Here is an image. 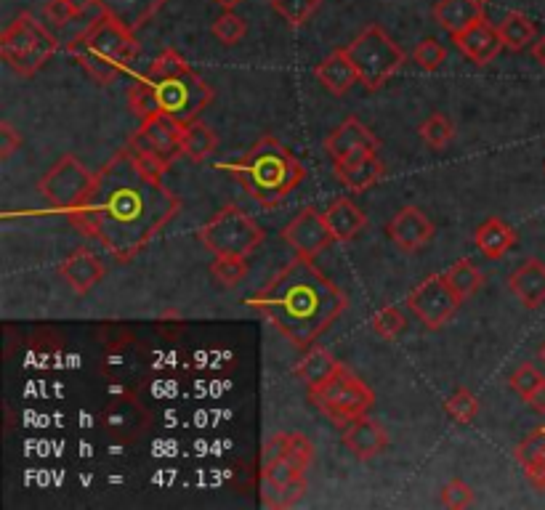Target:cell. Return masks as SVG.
<instances>
[{
	"instance_id": "e575fe53",
	"label": "cell",
	"mask_w": 545,
	"mask_h": 510,
	"mask_svg": "<svg viewBox=\"0 0 545 510\" xmlns=\"http://www.w3.org/2000/svg\"><path fill=\"white\" fill-rule=\"evenodd\" d=\"M444 412L450 415L452 420H458V423H471V420L479 415V399H476L468 388H458L452 399L444 402Z\"/></svg>"
},
{
	"instance_id": "ab89813d",
	"label": "cell",
	"mask_w": 545,
	"mask_h": 510,
	"mask_svg": "<svg viewBox=\"0 0 545 510\" xmlns=\"http://www.w3.org/2000/svg\"><path fill=\"white\" fill-rule=\"evenodd\" d=\"M471 503H474V489L466 481L455 479L442 489V505L447 508H468Z\"/></svg>"
},
{
	"instance_id": "7a4b0ae2",
	"label": "cell",
	"mask_w": 545,
	"mask_h": 510,
	"mask_svg": "<svg viewBox=\"0 0 545 510\" xmlns=\"http://www.w3.org/2000/svg\"><path fill=\"white\" fill-rule=\"evenodd\" d=\"M248 306L293 346L309 348L349 309V298L314 266L312 258L298 255L269 279L264 290L250 295Z\"/></svg>"
},
{
	"instance_id": "4fadbf2b",
	"label": "cell",
	"mask_w": 545,
	"mask_h": 510,
	"mask_svg": "<svg viewBox=\"0 0 545 510\" xmlns=\"http://www.w3.org/2000/svg\"><path fill=\"white\" fill-rule=\"evenodd\" d=\"M460 303L463 301L447 282V274H431L407 295V306H410L415 317L421 319V325L426 330H439V327L447 325L455 317Z\"/></svg>"
},
{
	"instance_id": "ba28073f",
	"label": "cell",
	"mask_w": 545,
	"mask_h": 510,
	"mask_svg": "<svg viewBox=\"0 0 545 510\" xmlns=\"http://www.w3.org/2000/svg\"><path fill=\"white\" fill-rule=\"evenodd\" d=\"M346 54L351 56L359 83L365 85L367 91H378L386 80L394 78L405 67V51L378 24H370L359 38L351 40Z\"/></svg>"
},
{
	"instance_id": "4dcf8cb0",
	"label": "cell",
	"mask_w": 545,
	"mask_h": 510,
	"mask_svg": "<svg viewBox=\"0 0 545 510\" xmlns=\"http://www.w3.org/2000/svg\"><path fill=\"white\" fill-rule=\"evenodd\" d=\"M447 282L460 295V301H468L482 287V271L476 269L468 258H463V261L452 263V269L447 271Z\"/></svg>"
},
{
	"instance_id": "44dd1931",
	"label": "cell",
	"mask_w": 545,
	"mask_h": 510,
	"mask_svg": "<svg viewBox=\"0 0 545 510\" xmlns=\"http://www.w3.org/2000/svg\"><path fill=\"white\" fill-rule=\"evenodd\" d=\"M102 14L123 24L128 32H139L149 19H155L157 11L165 6V0H96Z\"/></svg>"
},
{
	"instance_id": "7dc6e473",
	"label": "cell",
	"mask_w": 545,
	"mask_h": 510,
	"mask_svg": "<svg viewBox=\"0 0 545 510\" xmlns=\"http://www.w3.org/2000/svg\"><path fill=\"white\" fill-rule=\"evenodd\" d=\"M540 359H543V362H545V343H543V348H540Z\"/></svg>"
},
{
	"instance_id": "f1b7e54d",
	"label": "cell",
	"mask_w": 545,
	"mask_h": 510,
	"mask_svg": "<svg viewBox=\"0 0 545 510\" xmlns=\"http://www.w3.org/2000/svg\"><path fill=\"white\" fill-rule=\"evenodd\" d=\"M500 38H503V48L508 51H524L527 46H532V40L538 35V27L532 24L530 16H524L522 11H511L506 14V19L500 22Z\"/></svg>"
},
{
	"instance_id": "9c48e42d",
	"label": "cell",
	"mask_w": 545,
	"mask_h": 510,
	"mask_svg": "<svg viewBox=\"0 0 545 510\" xmlns=\"http://www.w3.org/2000/svg\"><path fill=\"white\" fill-rule=\"evenodd\" d=\"M309 402L333 420V423H351V420L362 418L370 407H373L375 396L365 380L346 367L335 372L333 378H327L322 386L309 388Z\"/></svg>"
},
{
	"instance_id": "8992f818",
	"label": "cell",
	"mask_w": 545,
	"mask_h": 510,
	"mask_svg": "<svg viewBox=\"0 0 545 510\" xmlns=\"http://www.w3.org/2000/svg\"><path fill=\"white\" fill-rule=\"evenodd\" d=\"M67 51L96 83L107 85L139 54V40H136V32H128L115 19L102 16L83 35L72 40Z\"/></svg>"
},
{
	"instance_id": "74e56055",
	"label": "cell",
	"mask_w": 545,
	"mask_h": 510,
	"mask_svg": "<svg viewBox=\"0 0 545 510\" xmlns=\"http://www.w3.org/2000/svg\"><path fill=\"white\" fill-rule=\"evenodd\" d=\"M413 59H415V64L421 67V70L436 72L444 64V59H447V48H444L439 40L426 38V40H421L418 46H415Z\"/></svg>"
},
{
	"instance_id": "603a6c76",
	"label": "cell",
	"mask_w": 545,
	"mask_h": 510,
	"mask_svg": "<svg viewBox=\"0 0 545 510\" xmlns=\"http://www.w3.org/2000/svg\"><path fill=\"white\" fill-rule=\"evenodd\" d=\"M434 19L447 35H458L471 24L484 19L482 0H439L434 6Z\"/></svg>"
},
{
	"instance_id": "8fae6325",
	"label": "cell",
	"mask_w": 545,
	"mask_h": 510,
	"mask_svg": "<svg viewBox=\"0 0 545 510\" xmlns=\"http://www.w3.org/2000/svg\"><path fill=\"white\" fill-rule=\"evenodd\" d=\"M184 128H187V123H179L173 117L152 115L141 123L139 131L133 133L128 149L144 168L152 170L155 176H165L168 165L181 155Z\"/></svg>"
},
{
	"instance_id": "52a82bcc",
	"label": "cell",
	"mask_w": 545,
	"mask_h": 510,
	"mask_svg": "<svg viewBox=\"0 0 545 510\" xmlns=\"http://www.w3.org/2000/svg\"><path fill=\"white\" fill-rule=\"evenodd\" d=\"M56 38L43 27V24L24 11L16 16L14 24H8V30L0 35V56L3 62L22 78H32L35 72L43 70V64L56 54Z\"/></svg>"
},
{
	"instance_id": "ac0fdd59",
	"label": "cell",
	"mask_w": 545,
	"mask_h": 510,
	"mask_svg": "<svg viewBox=\"0 0 545 510\" xmlns=\"http://www.w3.org/2000/svg\"><path fill=\"white\" fill-rule=\"evenodd\" d=\"M343 444L357 460H370V457L381 455L383 449H386L389 436L375 420H367L362 415V418L346 423V428H343Z\"/></svg>"
},
{
	"instance_id": "836d02e7",
	"label": "cell",
	"mask_w": 545,
	"mask_h": 510,
	"mask_svg": "<svg viewBox=\"0 0 545 510\" xmlns=\"http://www.w3.org/2000/svg\"><path fill=\"white\" fill-rule=\"evenodd\" d=\"M213 35H216L224 46H237L242 38H245V32H248V24L242 16H237L234 11H224V14L218 16L216 22H213Z\"/></svg>"
},
{
	"instance_id": "60d3db41",
	"label": "cell",
	"mask_w": 545,
	"mask_h": 510,
	"mask_svg": "<svg viewBox=\"0 0 545 510\" xmlns=\"http://www.w3.org/2000/svg\"><path fill=\"white\" fill-rule=\"evenodd\" d=\"M19 147H22V136H19L8 123H0V157L8 160Z\"/></svg>"
},
{
	"instance_id": "7402d4cb",
	"label": "cell",
	"mask_w": 545,
	"mask_h": 510,
	"mask_svg": "<svg viewBox=\"0 0 545 510\" xmlns=\"http://www.w3.org/2000/svg\"><path fill=\"white\" fill-rule=\"evenodd\" d=\"M359 147L378 149V139H375L373 131H370L362 120H357V117L343 120V123L325 139V152L333 157V163L343 160L349 152H354V149Z\"/></svg>"
},
{
	"instance_id": "ee69618b",
	"label": "cell",
	"mask_w": 545,
	"mask_h": 510,
	"mask_svg": "<svg viewBox=\"0 0 545 510\" xmlns=\"http://www.w3.org/2000/svg\"><path fill=\"white\" fill-rule=\"evenodd\" d=\"M64 3H67V8L72 11V16H80V14H86L96 0H64Z\"/></svg>"
},
{
	"instance_id": "d6986e66",
	"label": "cell",
	"mask_w": 545,
	"mask_h": 510,
	"mask_svg": "<svg viewBox=\"0 0 545 510\" xmlns=\"http://www.w3.org/2000/svg\"><path fill=\"white\" fill-rule=\"evenodd\" d=\"M508 290L519 298L524 309H540L545 303V263L538 258L524 261L508 277Z\"/></svg>"
},
{
	"instance_id": "bcb514c9",
	"label": "cell",
	"mask_w": 545,
	"mask_h": 510,
	"mask_svg": "<svg viewBox=\"0 0 545 510\" xmlns=\"http://www.w3.org/2000/svg\"><path fill=\"white\" fill-rule=\"evenodd\" d=\"M213 3H216V6L224 8V11H234V8L240 6L242 0H213Z\"/></svg>"
},
{
	"instance_id": "d4e9b609",
	"label": "cell",
	"mask_w": 545,
	"mask_h": 510,
	"mask_svg": "<svg viewBox=\"0 0 545 510\" xmlns=\"http://www.w3.org/2000/svg\"><path fill=\"white\" fill-rule=\"evenodd\" d=\"M325 218L327 224H330V232H333L335 242L354 240L367 224V216L349 197H338V200L330 202V208L325 210Z\"/></svg>"
},
{
	"instance_id": "f35d334b",
	"label": "cell",
	"mask_w": 545,
	"mask_h": 510,
	"mask_svg": "<svg viewBox=\"0 0 545 510\" xmlns=\"http://www.w3.org/2000/svg\"><path fill=\"white\" fill-rule=\"evenodd\" d=\"M543 383H545L543 372H540L538 367H532V364H522V367L511 375V388L522 396L524 402H527Z\"/></svg>"
},
{
	"instance_id": "83f0119b",
	"label": "cell",
	"mask_w": 545,
	"mask_h": 510,
	"mask_svg": "<svg viewBox=\"0 0 545 510\" xmlns=\"http://www.w3.org/2000/svg\"><path fill=\"white\" fill-rule=\"evenodd\" d=\"M516 460L522 463L527 479L545 492V425L530 433L527 439L516 447Z\"/></svg>"
},
{
	"instance_id": "e0dca14e",
	"label": "cell",
	"mask_w": 545,
	"mask_h": 510,
	"mask_svg": "<svg viewBox=\"0 0 545 510\" xmlns=\"http://www.w3.org/2000/svg\"><path fill=\"white\" fill-rule=\"evenodd\" d=\"M455 46L468 62L479 64V67H487V64L495 59V56L503 51V38H500L498 27H492L487 19L471 24L468 30L452 35Z\"/></svg>"
},
{
	"instance_id": "f6af8a7d",
	"label": "cell",
	"mask_w": 545,
	"mask_h": 510,
	"mask_svg": "<svg viewBox=\"0 0 545 510\" xmlns=\"http://www.w3.org/2000/svg\"><path fill=\"white\" fill-rule=\"evenodd\" d=\"M532 59H535L540 67H545V35L532 43Z\"/></svg>"
},
{
	"instance_id": "5bb4252c",
	"label": "cell",
	"mask_w": 545,
	"mask_h": 510,
	"mask_svg": "<svg viewBox=\"0 0 545 510\" xmlns=\"http://www.w3.org/2000/svg\"><path fill=\"white\" fill-rule=\"evenodd\" d=\"M282 240L296 250V255L317 258L322 250L330 248V242H335V237L330 232L325 213H320L317 208H304L298 210V216L282 229Z\"/></svg>"
},
{
	"instance_id": "f546056e",
	"label": "cell",
	"mask_w": 545,
	"mask_h": 510,
	"mask_svg": "<svg viewBox=\"0 0 545 510\" xmlns=\"http://www.w3.org/2000/svg\"><path fill=\"white\" fill-rule=\"evenodd\" d=\"M216 152V133L200 120H192L184 128V144H181V155L192 160V163H205L208 157Z\"/></svg>"
},
{
	"instance_id": "484cf974",
	"label": "cell",
	"mask_w": 545,
	"mask_h": 510,
	"mask_svg": "<svg viewBox=\"0 0 545 510\" xmlns=\"http://www.w3.org/2000/svg\"><path fill=\"white\" fill-rule=\"evenodd\" d=\"M341 367L343 364L338 362L327 348L309 346L306 348L304 359L293 367V375H296L298 380H304L309 388H314V386H322L327 378H333L335 372L341 370Z\"/></svg>"
},
{
	"instance_id": "4316f807",
	"label": "cell",
	"mask_w": 545,
	"mask_h": 510,
	"mask_svg": "<svg viewBox=\"0 0 545 510\" xmlns=\"http://www.w3.org/2000/svg\"><path fill=\"white\" fill-rule=\"evenodd\" d=\"M474 242L476 248L482 250L487 258L498 261V258H503V255L516 245V232L506 224V221L490 218V221H484V224L476 229Z\"/></svg>"
},
{
	"instance_id": "d6a6232c",
	"label": "cell",
	"mask_w": 545,
	"mask_h": 510,
	"mask_svg": "<svg viewBox=\"0 0 545 510\" xmlns=\"http://www.w3.org/2000/svg\"><path fill=\"white\" fill-rule=\"evenodd\" d=\"M211 277L221 287L240 285L242 279L248 277V263H245V258H237V255H216V261L211 266Z\"/></svg>"
},
{
	"instance_id": "3957f363",
	"label": "cell",
	"mask_w": 545,
	"mask_h": 510,
	"mask_svg": "<svg viewBox=\"0 0 545 510\" xmlns=\"http://www.w3.org/2000/svg\"><path fill=\"white\" fill-rule=\"evenodd\" d=\"M213 96L216 93L211 85L171 48H165L128 88V104L141 120L168 115L179 123H192L211 104Z\"/></svg>"
},
{
	"instance_id": "d590c367",
	"label": "cell",
	"mask_w": 545,
	"mask_h": 510,
	"mask_svg": "<svg viewBox=\"0 0 545 510\" xmlns=\"http://www.w3.org/2000/svg\"><path fill=\"white\" fill-rule=\"evenodd\" d=\"M452 136H455V125H452L444 115H439V112L431 115L429 120L421 125V139L434 149L447 147L452 141Z\"/></svg>"
},
{
	"instance_id": "b9f144b4",
	"label": "cell",
	"mask_w": 545,
	"mask_h": 510,
	"mask_svg": "<svg viewBox=\"0 0 545 510\" xmlns=\"http://www.w3.org/2000/svg\"><path fill=\"white\" fill-rule=\"evenodd\" d=\"M46 16L54 24H67V22H70V19H75V16H72V11H70V8H67V3H64V0H48Z\"/></svg>"
},
{
	"instance_id": "c3c4849f",
	"label": "cell",
	"mask_w": 545,
	"mask_h": 510,
	"mask_svg": "<svg viewBox=\"0 0 545 510\" xmlns=\"http://www.w3.org/2000/svg\"><path fill=\"white\" fill-rule=\"evenodd\" d=\"M482 3H487V0H482Z\"/></svg>"
},
{
	"instance_id": "30bf717a",
	"label": "cell",
	"mask_w": 545,
	"mask_h": 510,
	"mask_svg": "<svg viewBox=\"0 0 545 510\" xmlns=\"http://www.w3.org/2000/svg\"><path fill=\"white\" fill-rule=\"evenodd\" d=\"M200 242L211 250L213 255H237V258H248L253 250L266 240V232L245 216L240 208L226 205L208 221L200 226L197 232Z\"/></svg>"
},
{
	"instance_id": "9a60e30c",
	"label": "cell",
	"mask_w": 545,
	"mask_h": 510,
	"mask_svg": "<svg viewBox=\"0 0 545 510\" xmlns=\"http://www.w3.org/2000/svg\"><path fill=\"white\" fill-rule=\"evenodd\" d=\"M434 232V221L421 208L399 210L397 216L389 221V226H386V234L391 237V242L405 250V253H415L423 245H429Z\"/></svg>"
},
{
	"instance_id": "277c9868",
	"label": "cell",
	"mask_w": 545,
	"mask_h": 510,
	"mask_svg": "<svg viewBox=\"0 0 545 510\" xmlns=\"http://www.w3.org/2000/svg\"><path fill=\"white\" fill-rule=\"evenodd\" d=\"M221 170H229L245 192L264 208H274L304 181L306 170L298 163L288 147L272 136H264L234 163H224Z\"/></svg>"
},
{
	"instance_id": "7c38bea8",
	"label": "cell",
	"mask_w": 545,
	"mask_h": 510,
	"mask_svg": "<svg viewBox=\"0 0 545 510\" xmlns=\"http://www.w3.org/2000/svg\"><path fill=\"white\" fill-rule=\"evenodd\" d=\"M94 184L96 173H91L75 155H64L40 178L38 189L56 210H64L67 216H72L86 205L88 194L94 192Z\"/></svg>"
},
{
	"instance_id": "ffe728a7",
	"label": "cell",
	"mask_w": 545,
	"mask_h": 510,
	"mask_svg": "<svg viewBox=\"0 0 545 510\" xmlns=\"http://www.w3.org/2000/svg\"><path fill=\"white\" fill-rule=\"evenodd\" d=\"M59 271H62V277L67 279V285L80 295L91 293V290L104 279V263L86 248H80L75 250V253L67 255Z\"/></svg>"
},
{
	"instance_id": "6da1fadb",
	"label": "cell",
	"mask_w": 545,
	"mask_h": 510,
	"mask_svg": "<svg viewBox=\"0 0 545 510\" xmlns=\"http://www.w3.org/2000/svg\"><path fill=\"white\" fill-rule=\"evenodd\" d=\"M179 210L181 200L163 184V176H155L131 149H123L96 173L86 205L67 218L112 258L125 263L147 248Z\"/></svg>"
},
{
	"instance_id": "cb8c5ba5",
	"label": "cell",
	"mask_w": 545,
	"mask_h": 510,
	"mask_svg": "<svg viewBox=\"0 0 545 510\" xmlns=\"http://www.w3.org/2000/svg\"><path fill=\"white\" fill-rule=\"evenodd\" d=\"M314 75H317V80H320L333 96H346L351 85L359 80L357 67L351 62V56L346 54V48H338V51H333L330 56H325L320 62V67L314 70Z\"/></svg>"
},
{
	"instance_id": "5b68a950",
	"label": "cell",
	"mask_w": 545,
	"mask_h": 510,
	"mask_svg": "<svg viewBox=\"0 0 545 510\" xmlns=\"http://www.w3.org/2000/svg\"><path fill=\"white\" fill-rule=\"evenodd\" d=\"M312 457V441L301 433H277L266 441L261 457V495L266 508H290L301 500Z\"/></svg>"
},
{
	"instance_id": "7bdbcfd3",
	"label": "cell",
	"mask_w": 545,
	"mask_h": 510,
	"mask_svg": "<svg viewBox=\"0 0 545 510\" xmlns=\"http://www.w3.org/2000/svg\"><path fill=\"white\" fill-rule=\"evenodd\" d=\"M527 404H530L532 412H538V415H545V383L538 388V391H535V394L530 396V399H527Z\"/></svg>"
},
{
	"instance_id": "2e32d148",
	"label": "cell",
	"mask_w": 545,
	"mask_h": 510,
	"mask_svg": "<svg viewBox=\"0 0 545 510\" xmlns=\"http://www.w3.org/2000/svg\"><path fill=\"white\" fill-rule=\"evenodd\" d=\"M378 149L359 147L335 163V176L354 192H365L383 178V163L375 155Z\"/></svg>"
},
{
	"instance_id": "8d00e7d4",
	"label": "cell",
	"mask_w": 545,
	"mask_h": 510,
	"mask_svg": "<svg viewBox=\"0 0 545 510\" xmlns=\"http://www.w3.org/2000/svg\"><path fill=\"white\" fill-rule=\"evenodd\" d=\"M407 327L405 314L397 306H386L373 317V333L383 340H394Z\"/></svg>"
},
{
	"instance_id": "1f68e13d",
	"label": "cell",
	"mask_w": 545,
	"mask_h": 510,
	"mask_svg": "<svg viewBox=\"0 0 545 510\" xmlns=\"http://www.w3.org/2000/svg\"><path fill=\"white\" fill-rule=\"evenodd\" d=\"M320 3L322 0H272V8L293 30H298V27H304L317 14Z\"/></svg>"
}]
</instances>
